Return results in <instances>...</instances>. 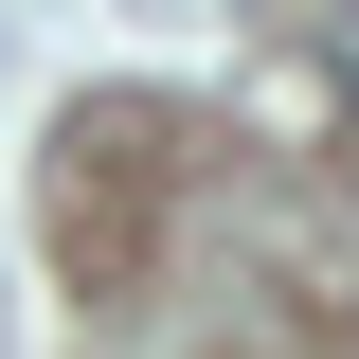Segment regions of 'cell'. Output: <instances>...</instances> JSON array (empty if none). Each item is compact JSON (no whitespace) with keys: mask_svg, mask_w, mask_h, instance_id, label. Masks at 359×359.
Returning <instances> with one entry per match:
<instances>
[]
</instances>
